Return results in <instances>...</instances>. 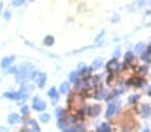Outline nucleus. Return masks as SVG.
Segmentation results:
<instances>
[{"label":"nucleus","instance_id":"nucleus-17","mask_svg":"<svg viewBox=\"0 0 151 132\" xmlns=\"http://www.w3.org/2000/svg\"><path fill=\"white\" fill-rule=\"evenodd\" d=\"M132 60H134V54L131 51H127L124 54V63L128 64V63H131Z\"/></svg>","mask_w":151,"mask_h":132},{"label":"nucleus","instance_id":"nucleus-28","mask_svg":"<svg viewBox=\"0 0 151 132\" xmlns=\"http://www.w3.org/2000/svg\"><path fill=\"white\" fill-rule=\"evenodd\" d=\"M75 127V131L76 132H86V127L83 126V124H76V126H74Z\"/></svg>","mask_w":151,"mask_h":132},{"label":"nucleus","instance_id":"nucleus-21","mask_svg":"<svg viewBox=\"0 0 151 132\" xmlns=\"http://www.w3.org/2000/svg\"><path fill=\"white\" fill-rule=\"evenodd\" d=\"M80 113H82L83 116L84 115H91V107L90 106H83L82 108H80Z\"/></svg>","mask_w":151,"mask_h":132},{"label":"nucleus","instance_id":"nucleus-32","mask_svg":"<svg viewBox=\"0 0 151 132\" xmlns=\"http://www.w3.org/2000/svg\"><path fill=\"white\" fill-rule=\"evenodd\" d=\"M103 36H104V31H102L99 35H98L96 37H95V43H99V41H100V39H102Z\"/></svg>","mask_w":151,"mask_h":132},{"label":"nucleus","instance_id":"nucleus-4","mask_svg":"<svg viewBox=\"0 0 151 132\" xmlns=\"http://www.w3.org/2000/svg\"><path fill=\"white\" fill-rule=\"evenodd\" d=\"M15 59H16L15 56H7V58H4L3 60H1L0 67H1V68H4V69L11 68L12 64H14V61H15Z\"/></svg>","mask_w":151,"mask_h":132},{"label":"nucleus","instance_id":"nucleus-20","mask_svg":"<svg viewBox=\"0 0 151 132\" xmlns=\"http://www.w3.org/2000/svg\"><path fill=\"white\" fill-rule=\"evenodd\" d=\"M28 126L31 127V129H29V131H31V132H40L39 126H37V123H36V121H35V120H29Z\"/></svg>","mask_w":151,"mask_h":132},{"label":"nucleus","instance_id":"nucleus-5","mask_svg":"<svg viewBox=\"0 0 151 132\" xmlns=\"http://www.w3.org/2000/svg\"><path fill=\"white\" fill-rule=\"evenodd\" d=\"M118 106H119V103H116V101L110 103L109 107H107V111H106V118L110 119L111 116H114V113L116 112V109H118Z\"/></svg>","mask_w":151,"mask_h":132},{"label":"nucleus","instance_id":"nucleus-19","mask_svg":"<svg viewBox=\"0 0 151 132\" xmlns=\"http://www.w3.org/2000/svg\"><path fill=\"white\" fill-rule=\"evenodd\" d=\"M98 132H111V127L107 123H102L100 127L98 128Z\"/></svg>","mask_w":151,"mask_h":132},{"label":"nucleus","instance_id":"nucleus-23","mask_svg":"<svg viewBox=\"0 0 151 132\" xmlns=\"http://www.w3.org/2000/svg\"><path fill=\"white\" fill-rule=\"evenodd\" d=\"M100 106H94V107H91V116H98L100 113Z\"/></svg>","mask_w":151,"mask_h":132},{"label":"nucleus","instance_id":"nucleus-13","mask_svg":"<svg viewBox=\"0 0 151 132\" xmlns=\"http://www.w3.org/2000/svg\"><path fill=\"white\" fill-rule=\"evenodd\" d=\"M80 79V75L76 71H72V72H70V81H71V83H76L78 80H79Z\"/></svg>","mask_w":151,"mask_h":132},{"label":"nucleus","instance_id":"nucleus-29","mask_svg":"<svg viewBox=\"0 0 151 132\" xmlns=\"http://www.w3.org/2000/svg\"><path fill=\"white\" fill-rule=\"evenodd\" d=\"M20 109H22V115H24V116H27V115H28L29 108H28V107H27V106H23V107H22V108H20Z\"/></svg>","mask_w":151,"mask_h":132},{"label":"nucleus","instance_id":"nucleus-30","mask_svg":"<svg viewBox=\"0 0 151 132\" xmlns=\"http://www.w3.org/2000/svg\"><path fill=\"white\" fill-rule=\"evenodd\" d=\"M147 71H148V68L146 66H143V67H140V68H139V73L142 75V76H145V75L147 73Z\"/></svg>","mask_w":151,"mask_h":132},{"label":"nucleus","instance_id":"nucleus-14","mask_svg":"<svg viewBox=\"0 0 151 132\" xmlns=\"http://www.w3.org/2000/svg\"><path fill=\"white\" fill-rule=\"evenodd\" d=\"M54 43H55V39L51 35H47V36L43 39V44H44V46H52Z\"/></svg>","mask_w":151,"mask_h":132},{"label":"nucleus","instance_id":"nucleus-12","mask_svg":"<svg viewBox=\"0 0 151 132\" xmlns=\"http://www.w3.org/2000/svg\"><path fill=\"white\" fill-rule=\"evenodd\" d=\"M55 115H56L58 120L63 119L64 116H66V112H64V108H60V107H56V109H55Z\"/></svg>","mask_w":151,"mask_h":132},{"label":"nucleus","instance_id":"nucleus-9","mask_svg":"<svg viewBox=\"0 0 151 132\" xmlns=\"http://www.w3.org/2000/svg\"><path fill=\"white\" fill-rule=\"evenodd\" d=\"M22 121V118H20V115H17V113H11V115H8V123L9 124H17Z\"/></svg>","mask_w":151,"mask_h":132},{"label":"nucleus","instance_id":"nucleus-31","mask_svg":"<svg viewBox=\"0 0 151 132\" xmlns=\"http://www.w3.org/2000/svg\"><path fill=\"white\" fill-rule=\"evenodd\" d=\"M120 56V48L118 47V48H115V51H114V59H116L118 60V58Z\"/></svg>","mask_w":151,"mask_h":132},{"label":"nucleus","instance_id":"nucleus-36","mask_svg":"<svg viewBox=\"0 0 151 132\" xmlns=\"http://www.w3.org/2000/svg\"><path fill=\"white\" fill-rule=\"evenodd\" d=\"M119 19H120V17H119V15H116V14H115L114 16H112V23H116V21H119Z\"/></svg>","mask_w":151,"mask_h":132},{"label":"nucleus","instance_id":"nucleus-37","mask_svg":"<svg viewBox=\"0 0 151 132\" xmlns=\"http://www.w3.org/2000/svg\"><path fill=\"white\" fill-rule=\"evenodd\" d=\"M83 67H84V64H83V63H79V64H78V69H76V72H79L80 69L83 68Z\"/></svg>","mask_w":151,"mask_h":132},{"label":"nucleus","instance_id":"nucleus-27","mask_svg":"<svg viewBox=\"0 0 151 132\" xmlns=\"http://www.w3.org/2000/svg\"><path fill=\"white\" fill-rule=\"evenodd\" d=\"M39 73H40L39 71L34 69V71L31 72V75H29V79H31V80H34V81H36V80H37V78H39Z\"/></svg>","mask_w":151,"mask_h":132},{"label":"nucleus","instance_id":"nucleus-18","mask_svg":"<svg viewBox=\"0 0 151 132\" xmlns=\"http://www.w3.org/2000/svg\"><path fill=\"white\" fill-rule=\"evenodd\" d=\"M3 96L9 100H17V92H4Z\"/></svg>","mask_w":151,"mask_h":132},{"label":"nucleus","instance_id":"nucleus-7","mask_svg":"<svg viewBox=\"0 0 151 132\" xmlns=\"http://www.w3.org/2000/svg\"><path fill=\"white\" fill-rule=\"evenodd\" d=\"M46 81H47V73L46 72H40L39 78H37V80H36L37 88H43V87L46 86Z\"/></svg>","mask_w":151,"mask_h":132},{"label":"nucleus","instance_id":"nucleus-38","mask_svg":"<svg viewBox=\"0 0 151 132\" xmlns=\"http://www.w3.org/2000/svg\"><path fill=\"white\" fill-rule=\"evenodd\" d=\"M0 132H7V129L4 127H0Z\"/></svg>","mask_w":151,"mask_h":132},{"label":"nucleus","instance_id":"nucleus-11","mask_svg":"<svg viewBox=\"0 0 151 132\" xmlns=\"http://www.w3.org/2000/svg\"><path fill=\"white\" fill-rule=\"evenodd\" d=\"M102 66H103V59L102 58H98V59H95V60L92 61L91 69H98V68H100Z\"/></svg>","mask_w":151,"mask_h":132},{"label":"nucleus","instance_id":"nucleus-33","mask_svg":"<svg viewBox=\"0 0 151 132\" xmlns=\"http://www.w3.org/2000/svg\"><path fill=\"white\" fill-rule=\"evenodd\" d=\"M24 1H22V0H15V1H12V6L15 7H19V6H23Z\"/></svg>","mask_w":151,"mask_h":132},{"label":"nucleus","instance_id":"nucleus-6","mask_svg":"<svg viewBox=\"0 0 151 132\" xmlns=\"http://www.w3.org/2000/svg\"><path fill=\"white\" fill-rule=\"evenodd\" d=\"M48 98L51 99L52 104H56L58 101H59V92H58L56 89L54 88V87L48 89Z\"/></svg>","mask_w":151,"mask_h":132},{"label":"nucleus","instance_id":"nucleus-1","mask_svg":"<svg viewBox=\"0 0 151 132\" xmlns=\"http://www.w3.org/2000/svg\"><path fill=\"white\" fill-rule=\"evenodd\" d=\"M34 69H35L34 66L29 63L22 64V66L17 68V72H16V81L17 83H26L29 79V75H31V72L34 71Z\"/></svg>","mask_w":151,"mask_h":132},{"label":"nucleus","instance_id":"nucleus-22","mask_svg":"<svg viewBox=\"0 0 151 132\" xmlns=\"http://www.w3.org/2000/svg\"><path fill=\"white\" fill-rule=\"evenodd\" d=\"M140 59L145 61H150L151 60V52L148 51H143L142 54H140Z\"/></svg>","mask_w":151,"mask_h":132},{"label":"nucleus","instance_id":"nucleus-40","mask_svg":"<svg viewBox=\"0 0 151 132\" xmlns=\"http://www.w3.org/2000/svg\"><path fill=\"white\" fill-rule=\"evenodd\" d=\"M20 132H28V131H27V128H23V129H20Z\"/></svg>","mask_w":151,"mask_h":132},{"label":"nucleus","instance_id":"nucleus-10","mask_svg":"<svg viewBox=\"0 0 151 132\" xmlns=\"http://www.w3.org/2000/svg\"><path fill=\"white\" fill-rule=\"evenodd\" d=\"M68 89H70V83L68 81H64V83H62V86H60V88H59V93H68Z\"/></svg>","mask_w":151,"mask_h":132},{"label":"nucleus","instance_id":"nucleus-41","mask_svg":"<svg viewBox=\"0 0 151 132\" xmlns=\"http://www.w3.org/2000/svg\"><path fill=\"white\" fill-rule=\"evenodd\" d=\"M147 51H148V52H151V44H150V46H148V48H147Z\"/></svg>","mask_w":151,"mask_h":132},{"label":"nucleus","instance_id":"nucleus-42","mask_svg":"<svg viewBox=\"0 0 151 132\" xmlns=\"http://www.w3.org/2000/svg\"><path fill=\"white\" fill-rule=\"evenodd\" d=\"M143 132H150V129H147V128H146V129H145V131H143Z\"/></svg>","mask_w":151,"mask_h":132},{"label":"nucleus","instance_id":"nucleus-43","mask_svg":"<svg viewBox=\"0 0 151 132\" xmlns=\"http://www.w3.org/2000/svg\"><path fill=\"white\" fill-rule=\"evenodd\" d=\"M0 14H1V4H0Z\"/></svg>","mask_w":151,"mask_h":132},{"label":"nucleus","instance_id":"nucleus-25","mask_svg":"<svg viewBox=\"0 0 151 132\" xmlns=\"http://www.w3.org/2000/svg\"><path fill=\"white\" fill-rule=\"evenodd\" d=\"M143 51H145V44H143V43H138L137 46H135V52H137V54H142Z\"/></svg>","mask_w":151,"mask_h":132},{"label":"nucleus","instance_id":"nucleus-35","mask_svg":"<svg viewBox=\"0 0 151 132\" xmlns=\"http://www.w3.org/2000/svg\"><path fill=\"white\" fill-rule=\"evenodd\" d=\"M9 17H11V12L6 11V12H4V19H6V20H9Z\"/></svg>","mask_w":151,"mask_h":132},{"label":"nucleus","instance_id":"nucleus-3","mask_svg":"<svg viewBox=\"0 0 151 132\" xmlns=\"http://www.w3.org/2000/svg\"><path fill=\"white\" fill-rule=\"evenodd\" d=\"M106 68H107V71L110 72V73H112V72H116V71H119L122 67H120V64H119V61L116 60V59H111V60L107 63V66H106Z\"/></svg>","mask_w":151,"mask_h":132},{"label":"nucleus","instance_id":"nucleus-39","mask_svg":"<svg viewBox=\"0 0 151 132\" xmlns=\"http://www.w3.org/2000/svg\"><path fill=\"white\" fill-rule=\"evenodd\" d=\"M147 93H148V95H150V96H151V86H150V87H148V89H147Z\"/></svg>","mask_w":151,"mask_h":132},{"label":"nucleus","instance_id":"nucleus-8","mask_svg":"<svg viewBox=\"0 0 151 132\" xmlns=\"http://www.w3.org/2000/svg\"><path fill=\"white\" fill-rule=\"evenodd\" d=\"M140 115H142L145 119L150 118V115H151V108H150V106H147V104H143V106L140 107Z\"/></svg>","mask_w":151,"mask_h":132},{"label":"nucleus","instance_id":"nucleus-2","mask_svg":"<svg viewBox=\"0 0 151 132\" xmlns=\"http://www.w3.org/2000/svg\"><path fill=\"white\" fill-rule=\"evenodd\" d=\"M46 107H47L46 101L42 100V99H40L39 96H35V98L32 99V108H34L35 111L42 112V113H43V111L46 109Z\"/></svg>","mask_w":151,"mask_h":132},{"label":"nucleus","instance_id":"nucleus-15","mask_svg":"<svg viewBox=\"0 0 151 132\" xmlns=\"http://www.w3.org/2000/svg\"><path fill=\"white\" fill-rule=\"evenodd\" d=\"M106 96H107V91L106 89H99V91H96L95 92V96L94 98L95 99H106Z\"/></svg>","mask_w":151,"mask_h":132},{"label":"nucleus","instance_id":"nucleus-26","mask_svg":"<svg viewBox=\"0 0 151 132\" xmlns=\"http://www.w3.org/2000/svg\"><path fill=\"white\" fill-rule=\"evenodd\" d=\"M139 98H140L139 95H131L130 98L127 99V101H128L130 104H134V103H137V101L139 100Z\"/></svg>","mask_w":151,"mask_h":132},{"label":"nucleus","instance_id":"nucleus-24","mask_svg":"<svg viewBox=\"0 0 151 132\" xmlns=\"http://www.w3.org/2000/svg\"><path fill=\"white\" fill-rule=\"evenodd\" d=\"M50 118H51V116H50L48 113H40V116H39V119H40V121H42V123H48Z\"/></svg>","mask_w":151,"mask_h":132},{"label":"nucleus","instance_id":"nucleus-34","mask_svg":"<svg viewBox=\"0 0 151 132\" xmlns=\"http://www.w3.org/2000/svg\"><path fill=\"white\" fill-rule=\"evenodd\" d=\"M7 72H9V73H11V72H12V73H15V75H16V72H17V67H14V66H12L11 68H8V69H7Z\"/></svg>","mask_w":151,"mask_h":132},{"label":"nucleus","instance_id":"nucleus-16","mask_svg":"<svg viewBox=\"0 0 151 132\" xmlns=\"http://www.w3.org/2000/svg\"><path fill=\"white\" fill-rule=\"evenodd\" d=\"M83 89H84V80H83V79H79V80L75 83V91L80 92V91H83Z\"/></svg>","mask_w":151,"mask_h":132}]
</instances>
